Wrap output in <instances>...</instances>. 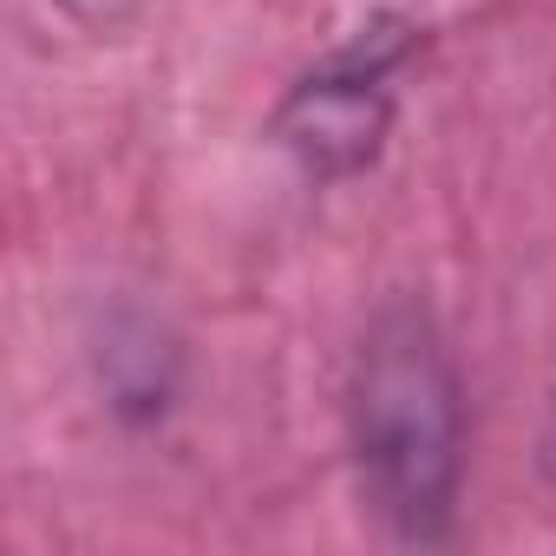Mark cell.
<instances>
[{
	"instance_id": "cell-2",
	"label": "cell",
	"mask_w": 556,
	"mask_h": 556,
	"mask_svg": "<svg viewBox=\"0 0 556 556\" xmlns=\"http://www.w3.org/2000/svg\"><path fill=\"white\" fill-rule=\"evenodd\" d=\"M413 60V27L374 21L348 47H334L315 73H302L275 112L282 151L315 177V184H348L361 177L393 125V79Z\"/></svg>"
},
{
	"instance_id": "cell-1",
	"label": "cell",
	"mask_w": 556,
	"mask_h": 556,
	"mask_svg": "<svg viewBox=\"0 0 556 556\" xmlns=\"http://www.w3.org/2000/svg\"><path fill=\"white\" fill-rule=\"evenodd\" d=\"M348 445L367 510L393 543H445L465 478V387L426 302H387L348 374Z\"/></svg>"
},
{
	"instance_id": "cell-3",
	"label": "cell",
	"mask_w": 556,
	"mask_h": 556,
	"mask_svg": "<svg viewBox=\"0 0 556 556\" xmlns=\"http://www.w3.org/2000/svg\"><path fill=\"white\" fill-rule=\"evenodd\" d=\"M60 8H66L79 27H99V34H105V27H125L144 0H60Z\"/></svg>"
},
{
	"instance_id": "cell-4",
	"label": "cell",
	"mask_w": 556,
	"mask_h": 556,
	"mask_svg": "<svg viewBox=\"0 0 556 556\" xmlns=\"http://www.w3.org/2000/svg\"><path fill=\"white\" fill-rule=\"evenodd\" d=\"M549 471H556V419H549Z\"/></svg>"
}]
</instances>
